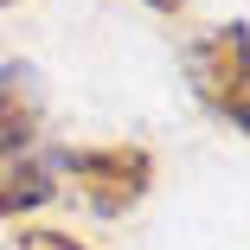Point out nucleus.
Here are the masks:
<instances>
[{
  "label": "nucleus",
  "mask_w": 250,
  "mask_h": 250,
  "mask_svg": "<svg viewBox=\"0 0 250 250\" xmlns=\"http://www.w3.org/2000/svg\"><path fill=\"white\" fill-rule=\"evenodd\" d=\"M186 83L218 122L250 135V26L225 20L186 45Z\"/></svg>",
  "instance_id": "nucleus-2"
},
{
  "label": "nucleus",
  "mask_w": 250,
  "mask_h": 250,
  "mask_svg": "<svg viewBox=\"0 0 250 250\" xmlns=\"http://www.w3.org/2000/svg\"><path fill=\"white\" fill-rule=\"evenodd\" d=\"M0 7H20V0H0Z\"/></svg>",
  "instance_id": "nucleus-6"
},
{
  "label": "nucleus",
  "mask_w": 250,
  "mask_h": 250,
  "mask_svg": "<svg viewBox=\"0 0 250 250\" xmlns=\"http://www.w3.org/2000/svg\"><path fill=\"white\" fill-rule=\"evenodd\" d=\"M13 250H90V244H77V237H64V231H26Z\"/></svg>",
  "instance_id": "nucleus-4"
},
{
  "label": "nucleus",
  "mask_w": 250,
  "mask_h": 250,
  "mask_svg": "<svg viewBox=\"0 0 250 250\" xmlns=\"http://www.w3.org/2000/svg\"><path fill=\"white\" fill-rule=\"evenodd\" d=\"M58 192V147L45 141V77L26 58L0 64V218L39 212Z\"/></svg>",
  "instance_id": "nucleus-1"
},
{
  "label": "nucleus",
  "mask_w": 250,
  "mask_h": 250,
  "mask_svg": "<svg viewBox=\"0 0 250 250\" xmlns=\"http://www.w3.org/2000/svg\"><path fill=\"white\" fill-rule=\"evenodd\" d=\"M58 173L71 180V192L96 218H122L135 212L147 186H154V154L135 141H109V147H58Z\"/></svg>",
  "instance_id": "nucleus-3"
},
{
  "label": "nucleus",
  "mask_w": 250,
  "mask_h": 250,
  "mask_svg": "<svg viewBox=\"0 0 250 250\" xmlns=\"http://www.w3.org/2000/svg\"><path fill=\"white\" fill-rule=\"evenodd\" d=\"M147 7H154V13H186L192 0H147Z\"/></svg>",
  "instance_id": "nucleus-5"
}]
</instances>
